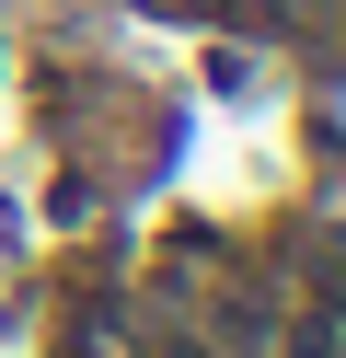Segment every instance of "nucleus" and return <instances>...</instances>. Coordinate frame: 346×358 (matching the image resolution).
I'll use <instances>...</instances> for the list:
<instances>
[{
  "instance_id": "1",
  "label": "nucleus",
  "mask_w": 346,
  "mask_h": 358,
  "mask_svg": "<svg viewBox=\"0 0 346 358\" xmlns=\"http://www.w3.org/2000/svg\"><path fill=\"white\" fill-rule=\"evenodd\" d=\"M161 358H196V347H161Z\"/></svg>"
}]
</instances>
